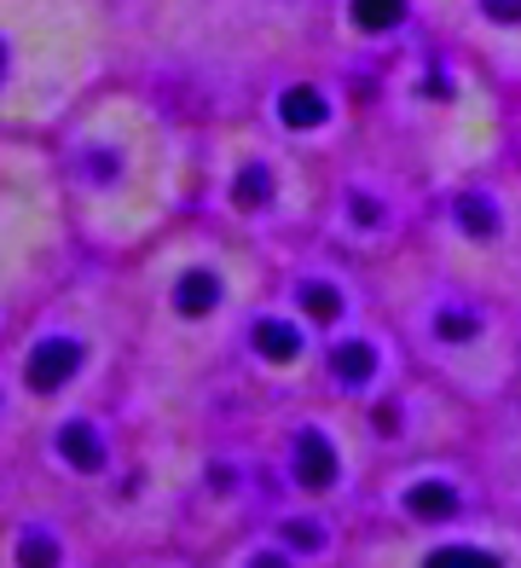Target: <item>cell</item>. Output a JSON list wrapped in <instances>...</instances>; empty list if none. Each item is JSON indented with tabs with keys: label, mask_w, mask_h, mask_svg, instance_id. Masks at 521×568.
Masks as SVG:
<instances>
[{
	"label": "cell",
	"mask_w": 521,
	"mask_h": 568,
	"mask_svg": "<svg viewBox=\"0 0 521 568\" xmlns=\"http://www.w3.org/2000/svg\"><path fill=\"white\" fill-rule=\"evenodd\" d=\"M75 366H82V348H75L70 337L41 343V348H35V359H30V389H35V395H52L59 383H70V377H75Z\"/></svg>",
	"instance_id": "obj_1"
},
{
	"label": "cell",
	"mask_w": 521,
	"mask_h": 568,
	"mask_svg": "<svg viewBox=\"0 0 521 568\" xmlns=\"http://www.w3.org/2000/svg\"><path fill=\"white\" fill-rule=\"evenodd\" d=\"M296 476H302V487H330L336 481V447L325 442V435H302L296 442Z\"/></svg>",
	"instance_id": "obj_2"
},
{
	"label": "cell",
	"mask_w": 521,
	"mask_h": 568,
	"mask_svg": "<svg viewBox=\"0 0 521 568\" xmlns=\"http://www.w3.org/2000/svg\"><path fill=\"white\" fill-rule=\"evenodd\" d=\"M59 453L75 464V470H99V464H104V447H99V435L88 424H64L59 429Z\"/></svg>",
	"instance_id": "obj_3"
},
{
	"label": "cell",
	"mask_w": 521,
	"mask_h": 568,
	"mask_svg": "<svg viewBox=\"0 0 521 568\" xmlns=\"http://www.w3.org/2000/svg\"><path fill=\"white\" fill-rule=\"evenodd\" d=\"M406 510L417 516V523H440V516H452V510H458V494H452L447 481H423V487H411Z\"/></svg>",
	"instance_id": "obj_4"
},
{
	"label": "cell",
	"mask_w": 521,
	"mask_h": 568,
	"mask_svg": "<svg viewBox=\"0 0 521 568\" xmlns=\"http://www.w3.org/2000/svg\"><path fill=\"white\" fill-rule=\"evenodd\" d=\"M174 302H180V314H208V307L221 302V278L215 273H186L180 278V291H174Z\"/></svg>",
	"instance_id": "obj_5"
},
{
	"label": "cell",
	"mask_w": 521,
	"mask_h": 568,
	"mask_svg": "<svg viewBox=\"0 0 521 568\" xmlns=\"http://www.w3.org/2000/svg\"><path fill=\"white\" fill-rule=\"evenodd\" d=\"M278 116L290 122V128H319V122L330 116V105H325L313 88H290V93L278 99Z\"/></svg>",
	"instance_id": "obj_6"
},
{
	"label": "cell",
	"mask_w": 521,
	"mask_h": 568,
	"mask_svg": "<svg viewBox=\"0 0 521 568\" xmlns=\"http://www.w3.org/2000/svg\"><path fill=\"white\" fill-rule=\"evenodd\" d=\"M255 348L267 354V359H296V354H302V337H296L284 320H260V325H255Z\"/></svg>",
	"instance_id": "obj_7"
},
{
	"label": "cell",
	"mask_w": 521,
	"mask_h": 568,
	"mask_svg": "<svg viewBox=\"0 0 521 568\" xmlns=\"http://www.w3.org/2000/svg\"><path fill=\"white\" fill-rule=\"evenodd\" d=\"M406 18V0H354V23L359 30H395V23Z\"/></svg>",
	"instance_id": "obj_8"
},
{
	"label": "cell",
	"mask_w": 521,
	"mask_h": 568,
	"mask_svg": "<svg viewBox=\"0 0 521 568\" xmlns=\"http://www.w3.org/2000/svg\"><path fill=\"white\" fill-rule=\"evenodd\" d=\"M377 372V354L365 348V343H348V348H336V377L343 383H365Z\"/></svg>",
	"instance_id": "obj_9"
},
{
	"label": "cell",
	"mask_w": 521,
	"mask_h": 568,
	"mask_svg": "<svg viewBox=\"0 0 521 568\" xmlns=\"http://www.w3.org/2000/svg\"><path fill=\"white\" fill-rule=\"evenodd\" d=\"M458 226L476 232V239H492V232H499V221H492V203H487V197H458Z\"/></svg>",
	"instance_id": "obj_10"
},
{
	"label": "cell",
	"mask_w": 521,
	"mask_h": 568,
	"mask_svg": "<svg viewBox=\"0 0 521 568\" xmlns=\"http://www.w3.org/2000/svg\"><path fill=\"white\" fill-rule=\"evenodd\" d=\"M429 568H499V557H487V551H476V546H440V551L429 557Z\"/></svg>",
	"instance_id": "obj_11"
},
{
	"label": "cell",
	"mask_w": 521,
	"mask_h": 568,
	"mask_svg": "<svg viewBox=\"0 0 521 568\" xmlns=\"http://www.w3.org/2000/svg\"><path fill=\"white\" fill-rule=\"evenodd\" d=\"M232 197H238V210H260V203L273 197V174L267 169H244V180H238V192H232Z\"/></svg>",
	"instance_id": "obj_12"
},
{
	"label": "cell",
	"mask_w": 521,
	"mask_h": 568,
	"mask_svg": "<svg viewBox=\"0 0 521 568\" xmlns=\"http://www.w3.org/2000/svg\"><path fill=\"white\" fill-rule=\"evenodd\" d=\"M302 307H307L313 320H336V314H343V296H336L330 284H307V291H302Z\"/></svg>",
	"instance_id": "obj_13"
},
{
	"label": "cell",
	"mask_w": 521,
	"mask_h": 568,
	"mask_svg": "<svg viewBox=\"0 0 521 568\" xmlns=\"http://www.w3.org/2000/svg\"><path fill=\"white\" fill-rule=\"evenodd\" d=\"M18 562H23V568H59V546H52L47 534H30V539L18 546Z\"/></svg>",
	"instance_id": "obj_14"
},
{
	"label": "cell",
	"mask_w": 521,
	"mask_h": 568,
	"mask_svg": "<svg viewBox=\"0 0 521 568\" xmlns=\"http://www.w3.org/2000/svg\"><path fill=\"white\" fill-rule=\"evenodd\" d=\"M440 337H447V343H469V337H476V331H481V320L476 314H458V307H452V314H440Z\"/></svg>",
	"instance_id": "obj_15"
},
{
	"label": "cell",
	"mask_w": 521,
	"mask_h": 568,
	"mask_svg": "<svg viewBox=\"0 0 521 568\" xmlns=\"http://www.w3.org/2000/svg\"><path fill=\"white\" fill-rule=\"evenodd\" d=\"M481 12L492 23H521V0H481Z\"/></svg>",
	"instance_id": "obj_16"
},
{
	"label": "cell",
	"mask_w": 521,
	"mask_h": 568,
	"mask_svg": "<svg viewBox=\"0 0 521 568\" xmlns=\"http://www.w3.org/2000/svg\"><path fill=\"white\" fill-rule=\"evenodd\" d=\"M354 221H359V226H382V210H377L371 197H354Z\"/></svg>",
	"instance_id": "obj_17"
},
{
	"label": "cell",
	"mask_w": 521,
	"mask_h": 568,
	"mask_svg": "<svg viewBox=\"0 0 521 568\" xmlns=\"http://www.w3.org/2000/svg\"><path fill=\"white\" fill-rule=\"evenodd\" d=\"M284 539H296V546H319V528H313V523H290Z\"/></svg>",
	"instance_id": "obj_18"
},
{
	"label": "cell",
	"mask_w": 521,
	"mask_h": 568,
	"mask_svg": "<svg viewBox=\"0 0 521 568\" xmlns=\"http://www.w3.org/2000/svg\"><path fill=\"white\" fill-rule=\"evenodd\" d=\"M249 568H284V562H278V557H255Z\"/></svg>",
	"instance_id": "obj_19"
},
{
	"label": "cell",
	"mask_w": 521,
	"mask_h": 568,
	"mask_svg": "<svg viewBox=\"0 0 521 568\" xmlns=\"http://www.w3.org/2000/svg\"><path fill=\"white\" fill-rule=\"evenodd\" d=\"M0 70H7V47H0Z\"/></svg>",
	"instance_id": "obj_20"
}]
</instances>
